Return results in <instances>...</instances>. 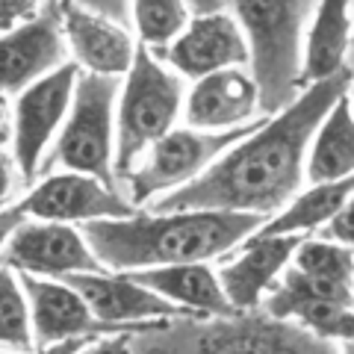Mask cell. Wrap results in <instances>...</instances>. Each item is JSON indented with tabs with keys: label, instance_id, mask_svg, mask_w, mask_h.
Returning <instances> with one entry per match:
<instances>
[{
	"label": "cell",
	"instance_id": "cell-36",
	"mask_svg": "<svg viewBox=\"0 0 354 354\" xmlns=\"http://www.w3.org/2000/svg\"><path fill=\"white\" fill-rule=\"evenodd\" d=\"M0 354H9V351H0Z\"/></svg>",
	"mask_w": 354,
	"mask_h": 354
},
{
	"label": "cell",
	"instance_id": "cell-3",
	"mask_svg": "<svg viewBox=\"0 0 354 354\" xmlns=\"http://www.w3.org/2000/svg\"><path fill=\"white\" fill-rule=\"evenodd\" d=\"M130 354H339V348L254 310L234 316L171 319L133 334Z\"/></svg>",
	"mask_w": 354,
	"mask_h": 354
},
{
	"label": "cell",
	"instance_id": "cell-1",
	"mask_svg": "<svg viewBox=\"0 0 354 354\" xmlns=\"http://www.w3.org/2000/svg\"><path fill=\"white\" fill-rule=\"evenodd\" d=\"M354 74L307 86L283 113L260 121L245 139L218 157L198 180L153 201V213H245L269 218L283 209L307 177V151L322 118L348 95Z\"/></svg>",
	"mask_w": 354,
	"mask_h": 354
},
{
	"label": "cell",
	"instance_id": "cell-14",
	"mask_svg": "<svg viewBox=\"0 0 354 354\" xmlns=\"http://www.w3.org/2000/svg\"><path fill=\"white\" fill-rule=\"evenodd\" d=\"M21 290L27 295L32 346L36 348L57 346V342H68V339H97V337L127 334V330L97 322L83 298L62 281L21 274Z\"/></svg>",
	"mask_w": 354,
	"mask_h": 354
},
{
	"label": "cell",
	"instance_id": "cell-12",
	"mask_svg": "<svg viewBox=\"0 0 354 354\" xmlns=\"http://www.w3.org/2000/svg\"><path fill=\"white\" fill-rule=\"evenodd\" d=\"M24 216L50 225H92V221H113L136 216V207L124 201L115 189L86 174L59 171L44 177L32 186L21 201Z\"/></svg>",
	"mask_w": 354,
	"mask_h": 354
},
{
	"label": "cell",
	"instance_id": "cell-22",
	"mask_svg": "<svg viewBox=\"0 0 354 354\" xmlns=\"http://www.w3.org/2000/svg\"><path fill=\"white\" fill-rule=\"evenodd\" d=\"M351 195H354V174L330 183H313L307 192L295 195L274 218L266 221L257 230V236H290V234L307 236L316 227L322 230L348 204Z\"/></svg>",
	"mask_w": 354,
	"mask_h": 354
},
{
	"label": "cell",
	"instance_id": "cell-6",
	"mask_svg": "<svg viewBox=\"0 0 354 354\" xmlns=\"http://www.w3.org/2000/svg\"><path fill=\"white\" fill-rule=\"evenodd\" d=\"M115 104L118 80L83 74L77 77L68 118L59 130L53 157L44 162L62 165L71 174H86L113 189L115 186Z\"/></svg>",
	"mask_w": 354,
	"mask_h": 354
},
{
	"label": "cell",
	"instance_id": "cell-30",
	"mask_svg": "<svg viewBox=\"0 0 354 354\" xmlns=\"http://www.w3.org/2000/svg\"><path fill=\"white\" fill-rule=\"evenodd\" d=\"M24 221H27V216H24V209H21V204L0 209V251L6 248L9 236H12L15 230H18L21 225H24Z\"/></svg>",
	"mask_w": 354,
	"mask_h": 354
},
{
	"label": "cell",
	"instance_id": "cell-15",
	"mask_svg": "<svg viewBox=\"0 0 354 354\" xmlns=\"http://www.w3.org/2000/svg\"><path fill=\"white\" fill-rule=\"evenodd\" d=\"M304 242V236H257L245 239V248L239 257L227 260L221 269H216L221 292L234 313H254L260 310L263 298L272 292V286L281 281V274L290 269L295 248Z\"/></svg>",
	"mask_w": 354,
	"mask_h": 354
},
{
	"label": "cell",
	"instance_id": "cell-13",
	"mask_svg": "<svg viewBox=\"0 0 354 354\" xmlns=\"http://www.w3.org/2000/svg\"><path fill=\"white\" fill-rule=\"evenodd\" d=\"M59 6H41L39 18L0 36V95H21L65 65Z\"/></svg>",
	"mask_w": 354,
	"mask_h": 354
},
{
	"label": "cell",
	"instance_id": "cell-17",
	"mask_svg": "<svg viewBox=\"0 0 354 354\" xmlns=\"http://www.w3.org/2000/svg\"><path fill=\"white\" fill-rule=\"evenodd\" d=\"M57 6H59L65 48L71 50L74 65L83 68V74L118 80V74L130 71L133 57H136V44H133L124 27L88 12L83 3H57Z\"/></svg>",
	"mask_w": 354,
	"mask_h": 354
},
{
	"label": "cell",
	"instance_id": "cell-31",
	"mask_svg": "<svg viewBox=\"0 0 354 354\" xmlns=\"http://www.w3.org/2000/svg\"><path fill=\"white\" fill-rule=\"evenodd\" d=\"M92 339H68V342H57V346H44L36 348V354H77L80 348H86Z\"/></svg>",
	"mask_w": 354,
	"mask_h": 354
},
{
	"label": "cell",
	"instance_id": "cell-28",
	"mask_svg": "<svg viewBox=\"0 0 354 354\" xmlns=\"http://www.w3.org/2000/svg\"><path fill=\"white\" fill-rule=\"evenodd\" d=\"M15 192H18V165L12 160V153L0 148V209L9 207Z\"/></svg>",
	"mask_w": 354,
	"mask_h": 354
},
{
	"label": "cell",
	"instance_id": "cell-27",
	"mask_svg": "<svg viewBox=\"0 0 354 354\" xmlns=\"http://www.w3.org/2000/svg\"><path fill=\"white\" fill-rule=\"evenodd\" d=\"M41 3H32V0H0V30H15L27 21L39 18Z\"/></svg>",
	"mask_w": 354,
	"mask_h": 354
},
{
	"label": "cell",
	"instance_id": "cell-4",
	"mask_svg": "<svg viewBox=\"0 0 354 354\" xmlns=\"http://www.w3.org/2000/svg\"><path fill=\"white\" fill-rule=\"evenodd\" d=\"M234 18L248 44L251 80L257 86L260 109L278 115L301 95L304 27L313 18V3L301 0H251L234 3Z\"/></svg>",
	"mask_w": 354,
	"mask_h": 354
},
{
	"label": "cell",
	"instance_id": "cell-21",
	"mask_svg": "<svg viewBox=\"0 0 354 354\" xmlns=\"http://www.w3.org/2000/svg\"><path fill=\"white\" fill-rule=\"evenodd\" d=\"M354 174V109L342 95L322 118L307 151V180L330 183Z\"/></svg>",
	"mask_w": 354,
	"mask_h": 354
},
{
	"label": "cell",
	"instance_id": "cell-35",
	"mask_svg": "<svg viewBox=\"0 0 354 354\" xmlns=\"http://www.w3.org/2000/svg\"><path fill=\"white\" fill-rule=\"evenodd\" d=\"M348 101H351V109H354V80H351V88H348Z\"/></svg>",
	"mask_w": 354,
	"mask_h": 354
},
{
	"label": "cell",
	"instance_id": "cell-23",
	"mask_svg": "<svg viewBox=\"0 0 354 354\" xmlns=\"http://www.w3.org/2000/svg\"><path fill=\"white\" fill-rule=\"evenodd\" d=\"M133 21L142 36V48L165 50L189 27V6L177 0H139L133 3Z\"/></svg>",
	"mask_w": 354,
	"mask_h": 354
},
{
	"label": "cell",
	"instance_id": "cell-33",
	"mask_svg": "<svg viewBox=\"0 0 354 354\" xmlns=\"http://www.w3.org/2000/svg\"><path fill=\"white\" fill-rule=\"evenodd\" d=\"M348 71L354 74V6H351V48H348Z\"/></svg>",
	"mask_w": 354,
	"mask_h": 354
},
{
	"label": "cell",
	"instance_id": "cell-25",
	"mask_svg": "<svg viewBox=\"0 0 354 354\" xmlns=\"http://www.w3.org/2000/svg\"><path fill=\"white\" fill-rule=\"evenodd\" d=\"M298 272L316 274L325 281H337V283H354V251L346 245L328 239H307L295 248L292 263Z\"/></svg>",
	"mask_w": 354,
	"mask_h": 354
},
{
	"label": "cell",
	"instance_id": "cell-34",
	"mask_svg": "<svg viewBox=\"0 0 354 354\" xmlns=\"http://www.w3.org/2000/svg\"><path fill=\"white\" fill-rule=\"evenodd\" d=\"M339 354H354V330H351V337L342 342V351H339Z\"/></svg>",
	"mask_w": 354,
	"mask_h": 354
},
{
	"label": "cell",
	"instance_id": "cell-18",
	"mask_svg": "<svg viewBox=\"0 0 354 354\" xmlns=\"http://www.w3.org/2000/svg\"><path fill=\"white\" fill-rule=\"evenodd\" d=\"M260 109L257 86L251 74L242 68H227L209 74L204 80H195L192 92L183 97V121L189 130L201 133H225L236 127L254 124V115Z\"/></svg>",
	"mask_w": 354,
	"mask_h": 354
},
{
	"label": "cell",
	"instance_id": "cell-19",
	"mask_svg": "<svg viewBox=\"0 0 354 354\" xmlns=\"http://www.w3.org/2000/svg\"><path fill=\"white\" fill-rule=\"evenodd\" d=\"M127 278H133L139 286L157 292L169 304L180 307L192 316H234L225 292H221L218 274L207 263L127 272Z\"/></svg>",
	"mask_w": 354,
	"mask_h": 354
},
{
	"label": "cell",
	"instance_id": "cell-9",
	"mask_svg": "<svg viewBox=\"0 0 354 354\" xmlns=\"http://www.w3.org/2000/svg\"><path fill=\"white\" fill-rule=\"evenodd\" d=\"M80 68L65 62L62 68L41 77L21 95L12 106V160L24 180H32L44 169V153L53 136L62 130L74 101Z\"/></svg>",
	"mask_w": 354,
	"mask_h": 354
},
{
	"label": "cell",
	"instance_id": "cell-26",
	"mask_svg": "<svg viewBox=\"0 0 354 354\" xmlns=\"http://www.w3.org/2000/svg\"><path fill=\"white\" fill-rule=\"evenodd\" d=\"M319 239H328V242H337V245L354 248V195L348 198V204L322 227V236Z\"/></svg>",
	"mask_w": 354,
	"mask_h": 354
},
{
	"label": "cell",
	"instance_id": "cell-2",
	"mask_svg": "<svg viewBox=\"0 0 354 354\" xmlns=\"http://www.w3.org/2000/svg\"><path fill=\"white\" fill-rule=\"evenodd\" d=\"M266 225L260 216L189 209V213H136L130 218L92 221L83 236L101 269L118 274L189 266L225 257Z\"/></svg>",
	"mask_w": 354,
	"mask_h": 354
},
{
	"label": "cell",
	"instance_id": "cell-7",
	"mask_svg": "<svg viewBox=\"0 0 354 354\" xmlns=\"http://www.w3.org/2000/svg\"><path fill=\"white\" fill-rule=\"evenodd\" d=\"M257 124L260 121L225 133H201L189 127L165 133L160 142H153L142 153L136 169L124 177L130 186V201L145 204L151 198H162L174 189H183L186 183L198 180L218 157H225L236 142L245 139L251 130H257Z\"/></svg>",
	"mask_w": 354,
	"mask_h": 354
},
{
	"label": "cell",
	"instance_id": "cell-16",
	"mask_svg": "<svg viewBox=\"0 0 354 354\" xmlns=\"http://www.w3.org/2000/svg\"><path fill=\"white\" fill-rule=\"evenodd\" d=\"M162 53L177 74L192 77V80H204L227 68H242L248 62V44L242 27L227 12L189 18V27Z\"/></svg>",
	"mask_w": 354,
	"mask_h": 354
},
{
	"label": "cell",
	"instance_id": "cell-5",
	"mask_svg": "<svg viewBox=\"0 0 354 354\" xmlns=\"http://www.w3.org/2000/svg\"><path fill=\"white\" fill-rule=\"evenodd\" d=\"M115 113V177H127L153 142L174 130L183 113V83L148 48H136Z\"/></svg>",
	"mask_w": 354,
	"mask_h": 354
},
{
	"label": "cell",
	"instance_id": "cell-11",
	"mask_svg": "<svg viewBox=\"0 0 354 354\" xmlns=\"http://www.w3.org/2000/svg\"><path fill=\"white\" fill-rule=\"evenodd\" d=\"M71 290L86 301L92 316L104 325H113L127 334H142L171 319H186L192 313L169 304L157 292L139 286L127 274L113 272H92V274H68L62 278Z\"/></svg>",
	"mask_w": 354,
	"mask_h": 354
},
{
	"label": "cell",
	"instance_id": "cell-29",
	"mask_svg": "<svg viewBox=\"0 0 354 354\" xmlns=\"http://www.w3.org/2000/svg\"><path fill=\"white\" fill-rule=\"evenodd\" d=\"M130 337L133 334H113V337H97L77 354H130Z\"/></svg>",
	"mask_w": 354,
	"mask_h": 354
},
{
	"label": "cell",
	"instance_id": "cell-8",
	"mask_svg": "<svg viewBox=\"0 0 354 354\" xmlns=\"http://www.w3.org/2000/svg\"><path fill=\"white\" fill-rule=\"evenodd\" d=\"M260 310L325 342H346L354 330V283L325 281L290 266L263 298Z\"/></svg>",
	"mask_w": 354,
	"mask_h": 354
},
{
	"label": "cell",
	"instance_id": "cell-32",
	"mask_svg": "<svg viewBox=\"0 0 354 354\" xmlns=\"http://www.w3.org/2000/svg\"><path fill=\"white\" fill-rule=\"evenodd\" d=\"M9 130H12V124H9V109H6L3 95H0V145L9 139Z\"/></svg>",
	"mask_w": 354,
	"mask_h": 354
},
{
	"label": "cell",
	"instance_id": "cell-20",
	"mask_svg": "<svg viewBox=\"0 0 354 354\" xmlns=\"http://www.w3.org/2000/svg\"><path fill=\"white\" fill-rule=\"evenodd\" d=\"M348 48H351V6L342 3V0L319 3L307 27L301 86L322 83L348 71Z\"/></svg>",
	"mask_w": 354,
	"mask_h": 354
},
{
	"label": "cell",
	"instance_id": "cell-10",
	"mask_svg": "<svg viewBox=\"0 0 354 354\" xmlns=\"http://www.w3.org/2000/svg\"><path fill=\"white\" fill-rule=\"evenodd\" d=\"M0 266L32 278L62 281L68 274L106 272L95 260L83 230L71 225H50V221L27 218L0 251Z\"/></svg>",
	"mask_w": 354,
	"mask_h": 354
},
{
	"label": "cell",
	"instance_id": "cell-24",
	"mask_svg": "<svg viewBox=\"0 0 354 354\" xmlns=\"http://www.w3.org/2000/svg\"><path fill=\"white\" fill-rule=\"evenodd\" d=\"M0 346L15 351H32V328L27 295L21 290V278L12 269L0 266Z\"/></svg>",
	"mask_w": 354,
	"mask_h": 354
}]
</instances>
